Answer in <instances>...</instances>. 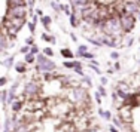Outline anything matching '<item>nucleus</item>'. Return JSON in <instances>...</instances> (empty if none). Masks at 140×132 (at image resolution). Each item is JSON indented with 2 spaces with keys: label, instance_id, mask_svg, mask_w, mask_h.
<instances>
[{
  "label": "nucleus",
  "instance_id": "1",
  "mask_svg": "<svg viewBox=\"0 0 140 132\" xmlns=\"http://www.w3.org/2000/svg\"><path fill=\"white\" fill-rule=\"evenodd\" d=\"M103 31L106 33V36L112 37V39L121 36L122 28H121L119 18H118V16H110V18H107L103 24Z\"/></svg>",
  "mask_w": 140,
  "mask_h": 132
},
{
  "label": "nucleus",
  "instance_id": "2",
  "mask_svg": "<svg viewBox=\"0 0 140 132\" xmlns=\"http://www.w3.org/2000/svg\"><path fill=\"white\" fill-rule=\"evenodd\" d=\"M37 70L39 71H43V73H49V71H54L55 70V64L52 62L51 60H48L45 55H37Z\"/></svg>",
  "mask_w": 140,
  "mask_h": 132
},
{
  "label": "nucleus",
  "instance_id": "3",
  "mask_svg": "<svg viewBox=\"0 0 140 132\" xmlns=\"http://www.w3.org/2000/svg\"><path fill=\"white\" fill-rule=\"evenodd\" d=\"M119 22H121V28H122V31L128 33V31H131V30L134 28L136 19H134L133 15L122 12V13H121V16H119Z\"/></svg>",
  "mask_w": 140,
  "mask_h": 132
},
{
  "label": "nucleus",
  "instance_id": "4",
  "mask_svg": "<svg viewBox=\"0 0 140 132\" xmlns=\"http://www.w3.org/2000/svg\"><path fill=\"white\" fill-rule=\"evenodd\" d=\"M72 96H73L75 102H84L86 98H88L86 89L84 86H76V88H73V90H72Z\"/></svg>",
  "mask_w": 140,
  "mask_h": 132
},
{
  "label": "nucleus",
  "instance_id": "5",
  "mask_svg": "<svg viewBox=\"0 0 140 132\" xmlns=\"http://www.w3.org/2000/svg\"><path fill=\"white\" fill-rule=\"evenodd\" d=\"M27 15V9L25 6H17V7H11L9 12H8V18L12 19V18H25Z\"/></svg>",
  "mask_w": 140,
  "mask_h": 132
},
{
  "label": "nucleus",
  "instance_id": "6",
  "mask_svg": "<svg viewBox=\"0 0 140 132\" xmlns=\"http://www.w3.org/2000/svg\"><path fill=\"white\" fill-rule=\"evenodd\" d=\"M140 2H137V0H127L125 3H124V12L125 13H130V15H134V13L139 12V5Z\"/></svg>",
  "mask_w": 140,
  "mask_h": 132
},
{
  "label": "nucleus",
  "instance_id": "7",
  "mask_svg": "<svg viewBox=\"0 0 140 132\" xmlns=\"http://www.w3.org/2000/svg\"><path fill=\"white\" fill-rule=\"evenodd\" d=\"M39 92H40V86H39V83H36V82H30V83L25 85V89H24L25 95L36 96Z\"/></svg>",
  "mask_w": 140,
  "mask_h": 132
},
{
  "label": "nucleus",
  "instance_id": "8",
  "mask_svg": "<svg viewBox=\"0 0 140 132\" xmlns=\"http://www.w3.org/2000/svg\"><path fill=\"white\" fill-rule=\"evenodd\" d=\"M64 67L66 68H78V67H80V62H78V61H66Z\"/></svg>",
  "mask_w": 140,
  "mask_h": 132
},
{
  "label": "nucleus",
  "instance_id": "9",
  "mask_svg": "<svg viewBox=\"0 0 140 132\" xmlns=\"http://www.w3.org/2000/svg\"><path fill=\"white\" fill-rule=\"evenodd\" d=\"M11 7H17V6H24V0H8Z\"/></svg>",
  "mask_w": 140,
  "mask_h": 132
},
{
  "label": "nucleus",
  "instance_id": "10",
  "mask_svg": "<svg viewBox=\"0 0 140 132\" xmlns=\"http://www.w3.org/2000/svg\"><path fill=\"white\" fill-rule=\"evenodd\" d=\"M21 107H23V100L12 102V110H13V111H19V110H21Z\"/></svg>",
  "mask_w": 140,
  "mask_h": 132
},
{
  "label": "nucleus",
  "instance_id": "11",
  "mask_svg": "<svg viewBox=\"0 0 140 132\" xmlns=\"http://www.w3.org/2000/svg\"><path fill=\"white\" fill-rule=\"evenodd\" d=\"M61 55H63L64 58H73V52H72L70 49H63V51H61Z\"/></svg>",
  "mask_w": 140,
  "mask_h": 132
},
{
  "label": "nucleus",
  "instance_id": "12",
  "mask_svg": "<svg viewBox=\"0 0 140 132\" xmlns=\"http://www.w3.org/2000/svg\"><path fill=\"white\" fill-rule=\"evenodd\" d=\"M42 24L45 25V28H49V24H51V16H48V15L42 16Z\"/></svg>",
  "mask_w": 140,
  "mask_h": 132
},
{
  "label": "nucleus",
  "instance_id": "13",
  "mask_svg": "<svg viewBox=\"0 0 140 132\" xmlns=\"http://www.w3.org/2000/svg\"><path fill=\"white\" fill-rule=\"evenodd\" d=\"M6 45H8V42H6V37L0 34V52H2L3 49L6 48Z\"/></svg>",
  "mask_w": 140,
  "mask_h": 132
},
{
  "label": "nucleus",
  "instance_id": "14",
  "mask_svg": "<svg viewBox=\"0 0 140 132\" xmlns=\"http://www.w3.org/2000/svg\"><path fill=\"white\" fill-rule=\"evenodd\" d=\"M42 40H45V42H51V43H54L55 42V39L52 36H48L46 33H43L42 34Z\"/></svg>",
  "mask_w": 140,
  "mask_h": 132
},
{
  "label": "nucleus",
  "instance_id": "15",
  "mask_svg": "<svg viewBox=\"0 0 140 132\" xmlns=\"http://www.w3.org/2000/svg\"><path fill=\"white\" fill-rule=\"evenodd\" d=\"M43 55H45V56H52V55H54V51L51 48H45L43 49Z\"/></svg>",
  "mask_w": 140,
  "mask_h": 132
},
{
  "label": "nucleus",
  "instance_id": "16",
  "mask_svg": "<svg viewBox=\"0 0 140 132\" xmlns=\"http://www.w3.org/2000/svg\"><path fill=\"white\" fill-rule=\"evenodd\" d=\"M85 52H88V48H86L85 45H82V46H79V49H78V55H82V54H85Z\"/></svg>",
  "mask_w": 140,
  "mask_h": 132
},
{
  "label": "nucleus",
  "instance_id": "17",
  "mask_svg": "<svg viewBox=\"0 0 140 132\" xmlns=\"http://www.w3.org/2000/svg\"><path fill=\"white\" fill-rule=\"evenodd\" d=\"M69 16H70V24H72V27H76V15H75V13H70V15H69Z\"/></svg>",
  "mask_w": 140,
  "mask_h": 132
},
{
  "label": "nucleus",
  "instance_id": "18",
  "mask_svg": "<svg viewBox=\"0 0 140 132\" xmlns=\"http://www.w3.org/2000/svg\"><path fill=\"white\" fill-rule=\"evenodd\" d=\"M15 68H17V71H18V73H24L25 71V65L23 64V62H19L18 65L15 67Z\"/></svg>",
  "mask_w": 140,
  "mask_h": 132
},
{
  "label": "nucleus",
  "instance_id": "19",
  "mask_svg": "<svg viewBox=\"0 0 140 132\" xmlns=\"http://www.w3.org/2000/svg\"><path fill=\"white\" fill-rule=\"evenodd\" d=\"M33 61H34V55L28 52V54L25 55V62H33Z\"/></svg>",
  "mask_w": 140,
  "mask_h": 132
},
{
  "label": "nucleus",
  "instance_id": "20",
  "mask_svg": "<svg viewBox=\"0 0 140 132\" xmlns=\"http://www.w3.org/2000/svg\"><path fill=\"white\" fill-rule=\"evenodd\" d=\"M30 54H33V55H37V54H39V48H37L36 45L30 48Z\"/></svg>",
  "mask_w": 140,
  "mask_h": 132
},
{
  "label": "nucleus",
  "instance_id": "21",
  "mask_svg": "<svg viewBox=\"0 0 140 132\" xmlns=\"http://www.w3.org/2000/svg\"><path fill=\"white\" fill-rule=\"evenodd\" d=\"M28 30H30V33L33 34V33L36 31V24H33V22H28Z\"/></svg>",
  "mask_w": 140,
  "mask_h": 132
},
{
  "label": "nucleus",
  "instance_id": "22",
  "mask_svg": "<svg viewBox=\"0 0 140 132\" xmlns=\"http://www.w3.org/2000/svg\"><path fill=\"white\" fill-rule=\"evenodd\" d=\"M98 94L101 96H106V89H104L103 86H98Z\"/></svg>",
  "mask_w": 140,
  "mask_h": 132
},
{
  "label": "nucleus",
  "instance_id": "23",
  "mask_svg": "<svg viewBox=\"0 0 140 132\" xmlns=\"http://www.w3.org/2000/svg\"><path fill=\"white\" fill-rule=\"evenodd\" d=\"M80 56H84V58H88V60H91V58H94V54H90V52H85V54H82Z\"/></svg>",
  "mask_w": 140,
  "mask_h": 132
},
{
  "label": "nucleus",
  "instance_id": "24",
  "mask_svg": "<svg viewBox=\"0 0 140 132\" xmlns=\"http://www.w3.org/2000/svg\"><path fill=\"white\" fill-rule=\"evenodd\" d=\"M12 62H13V58L11 56V58H8V60L5 61V65H6V67H11V65H12Z\"/></svg>",
  "mask_w": 140,
  "mask_h": 132
},
{
  "label": "nucleus",
  "instance_id": "25",
  "mask_svg": "<svg viewBox=\"0 0 140 132\" xmlns=\"http://www.w3.org/2000/svg\"><path fill=\"white\" fill-rule=\"evenodd\" d=\"M28 51H30V48L24 46V48H21V54H28Z\"/></svg>",
  "mask_w": 140,
  "mask_h": 132
},
{
  "label": "nucleus",
  "instance_id": "26",
  "mask_svg": "<svg viewBox=\"0 0 140 132\" xmlns=\"http://www.w3.org/2000/svg\"><path fill=\"white\" fill-rule=\"evenodd\" d=\"M95 101H97V104H101V95L100 94H95Z\"/></svg>",
  "mask_w": 140,
  "mask_h": 132
},
{
  "label": "nucleus",
  "instance_id": "27",
  "mask_svg": "<svg viewBox=\"0 0 140 132\" xmlns=\"http://www.w3.org/2000/svg\"><path fill=\"white\" fill-rule=\"evenodd\" d=\"M110 56H112L113 60H118V58H119V54H118V52H112V54H110Z\"/></svg>",
  "mask_w": 140,
  "mask_h": 132
},
{
  "label": "nucleus",
  "instance_id": "28",
  "mask_svg": "<svg viewBox=\"0 0 140 132\" xmlns=\"http://www.w3.org/2000/svg\"><path fill=\"white\" fill-rule=\"evenodd\" d=\"M6 82H8V79H6V77H2V79H0V86L6 85Z\"/></svg>",
  "mask_w": 140,
  "mask_h": 132
},
{
  "label": "nucleus",
  "instance_id": "29",
  "mask_svg": "<svg viewBox=\"0 0 140 132\" xmlns=\"http://www.w3.org/2000/svg\"><path fill=\"white\" fill-rule=\"evenodd\" d=\"M107 83V79L106 77H101V85H106Z\"/></svg>",
  "mask_w": 140,
  "mask_h": 132
},
{
  "label": "nucleus",
  "instance_id": "30",
  "mask_svg": "<svg viewBox=\"0 0 140 132\" xmlns=\"http://www.w3.org/2000/svg\"><path fill=\"white\" fill-rule=\"evenodd\" d=\"M27 45H33V39H31V37L30 39H27Z\"/></svg>",
  "mask_w": 140,
  "mask_h": 132
},
{
  "label": "nucleus",
  "instance_id": "31",
  "mask_svg": "<svg viewBox=\"0 0 140 132\" xmlns=\"http://www.w3.org/2000/svg\"><path fill=\"white\" fill-rule=\"evenodd\" d=\"M115 68H116V70H119V68H121V65H119V62H115Z\"/></svg>",
  "mask_w": 140,
  "mask_h": 132
},
{
  "label": "nucleus",
  "instance_id": "32",
  "mask_svg": "<svg viewBox=\"0 0 140 132\" xmlns=\"http://www.w3.org/2000/svg\"><path fill=\"white\" fill-rule=\"evenodd\" d=\"M110 132H118V131H116L115 128H113V126H112V128H110Z\"/></svg>",
  "mask_w": 140,
  "mask_h": 132
},
{
  "label": "nucleus",
  "instance_id": "33",
  "mask_svg": "<svg viewBox=\"0 0 140 132\" xmlns=\"http://www.w3.org/2000/svg\"><path fill=\"white\" fill-rule=\"evenodd\" d=\"M139 19H140V12H139Z\"/></svg>",
  "mask_w": 140,
  "mask_h": 132
},
{
  "label": "nucleus",
  "instance_id": "34",
  "mask_svg": "<svg viewBox=\"0 0 140 132\" xmlns=\"http://www.w3.org/2000/svg\"><path fill=\"white\" fill-rule=\"evenodd\" d=\"M137 2H140V0H137Z\"/></svg>",
  "mask_w": 140,
  "mask_h": 132
}]
</instances>
